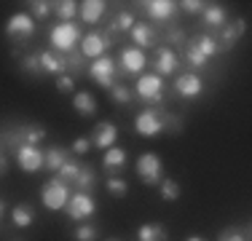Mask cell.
Segmentation results:
<instances>
[{"instance_id": "cell-45", "label": "cell", "mask_w": 252, "mask_h": 241, "mask_svg": "<svg viewBox=\"0 0 252 241\" xmlns=\"http://www.w3.org/2000/svg\"><path fill=\"white\" fill-rule=\"evenodd\" d=\"M188 241H207V239H201V236H190Z\"/></svg>"}, {"instance_id": "cell-15", "label": "cell", "mask_w": 252, "mask_h": 241, "mask_svg": "<svg viewBox=\"0 0 252 241\" xmlns=\"http://www.w3.org/2000/svg\"><path fill=\"white\" fill-rule=\"evenodd\" d=\"M156 70H158V75H172L177 70V54L169 46H161L156 51Z\"/></svg>"}, {"instance_id": "cell-12", "label": "cell", "mask_w": 252, "mask_h": 241, "mask_svg": "<svg viewBox=\"0 0 252 241\" xmlns=\"http://www.w3.org/2000/svg\"><path fill=\"white\" fill-rule=\"evenodd\" d=\"M201 78L199 75H193V72H183V75H177V81H175V91L180 96H199L201 94Z\"/></svg>"}, {"instance_id": "cell-32", "label": "cell", "mask_w": 252, "mask_h": 241, "mask_svg": "<svg viewBox=\"0 0 252 241\" xmlns=\"http://www.w3.org/2000/svg\"><path fill=\"white\" fill-rule=\"evenodd\" d=\"M110 96L118 102V105H129V102L134 99V94H131L126 86H121V83H113L110 86Z\"/></svg>"}, {"instance_id": "cell-31", "label": "cell", "mask_w": 252, "mask_h": 241, "mask_svg": "<svg viewBox=\"0 0 252 241\" xmlns=\"http://www.w3.org/2000/svg\"><path fill=\"white\" fill-rule=\"evenodd\" d=\"M107 193L116 196V198H124L126 193H129V182L121 177H107Z\"/></svg>"}, {"instance_id": "cell-14", "label": "cell", "mask_w": 252, "mask_h": 241, "mask_svg": "<svg viewBox=\"0 0 252 241\" xmlns=\"http://www.w3.org/2000/svg\"><path fill=\"white\" fill-rule=\"evenodd\" d=\"M116 140H118V129L113 123H97V129H94V145H97L99 150H107V148H113L116 145Z\"/></svg>"}, {"instance_id": "cell-13", "label": "cell", "mask_w": 252, "mask_h": 241, "mask_svg": "<svg viewBox=\"0 0 252 241\" xmlns=\"http://www.w3.org/2000/svg\"><path fill=\"white\" fill-rule=\"evenodd\" d=\"M121 67L129 75H137V72L145 70V54L140 48H124L121 51Z\"/></svg>"}, {"instance_id": "cell-30", "label": "cell", "mask_w": 252, "mask_h": 241, "mask_svg": "<svg viewBox=\"0 0 252 241\" xmlns=\"http://www.w3.org/2000/svg\"><path fill=\"white\" fill-rule=\"evenodd\" d=\"M46 137V131L40 126H25L22 129V145H38Z\"/></svg>"}, {"instance_id": "cell-42", "label": "cell", "mask_w": 252, "mask_h": 241, "mask_svg": "<svg viewBox=\"0 0 252 241\" xmlns=\"http://www.w3.org/2000/svg\"><path fill=\"white\" fill-rule=\"evenodd\" d=\"M22 67L30 70V72H38L40 70V62H38V57H25L22 59Z\"/></svg>"}, {"instance_id": "cell-29", "label": "cell", "mask_w": 252, "mask_h": 241, "mask_svg": "<svg viewBox=\"0 0 252 241\" xmlns=\"http://www.w3.org/2000/svg\"><path fill=\"white\" fill-rule=\"evenodd\" d=\"M158 185H161V198H164V201H177V198H180V185L172 177L161 180Z\"/></svg>"}, {"instance_id": "cell-33", "label": "cell", "mask_w": 252, "mask_h": 241, "mask_svg": "<svg viewBox=\"0 0 252 241\" xmlns=\"http://www.w3.org/2000/svg\"><path fill=\"white\" fill-rule=\"evenodd\" d=\"M75 11H78V3H73V0L57 3V14H59V19H62V22H70L75 16Z\"/></svg>"}, {"instance_id": "cell-28", "label": "cell", "mask_w": 252, "mask_h": 241, "mask_svg": "<svg viewBox=\"0 0 252 241\" xmlns=\"http://www.w3.org/2000/svg\"><path fill=\"white\" fill-rule=\"evenodd\" d=\"M185 59H188V62L193 64L196 70L207 67V62H209V59L204 57V54L199 51V48H196V43H193V40H190V43H188V48H185Z\"/></svg>"}, {"instance_id": "cell-44", "label": "cell", "mask_w": 252, "mask_h": 241, "mask_svg": "<svg viewBox=\"0 0 252 241\" xmlns=\"http://www.w3.org/2000/svg\"><path fill=\"white\" fill-rule=\"evenodd\" d=\"M3 169H5V158L0 155V172H3Z\"/></svg>"}, {"instance_id": "cell-20", "label": "cell", "mask_w": 252, "mask_h": 241, "mask_svg": "<svg viewBox=\"0 0 252 241\" xmlns=\"http://www.w3.org/2000/svg\"><path fill=\"white\" fill-rule=\"evenodd\" d=\"M105 5L107 3H102V0H86L83 8H81L83 22H86V24H97L102 19V14H105Z\"/></svg>"}, {"instance_id": "cell-10", "label": "cell", "mask_w": 252, "mask_h": 241, "mask_svg": "<svg viewBox=\"0 0 252 241\" xmlns=\"http://www.w3.org/2000/svg\"><path fill=\"white\" fill-rule=\"evenodd\" d=\"M5 32H8V38H30V35L35 32V22L32 16L27 14H14L5 24Z\"/></svg>"}, {"instance_id": "cell-37", "label": "cell", "mask_w": 252, "mask_h": 241, "mask_svg": "<svg viewBox=\"0 0 252 241\" xmlns=\"http://www.w3.org/2000/svg\"><path fill=\"white\" fill-rule=\"evenodd\" d=\"M57 89H59L62 94H70V91H75V81H73L70 75H59V78H57Z\"/></svg>"}, {"instance_id": "cell-46", "label": "cell", "mask_w": 252, "mask_h": 241, "mask_svg": "<svg viewBox=\"0 0 252 241\" xmlns=\"http://www.w3.org/2000/svg\"><path fill=\"white\" fill-rule=\"evenodd\" d=\"M3 212H5V204H3V201H0V217H3Z\"/></svg>"}, {"instance_id": "cell-18", "label": "cell", "mask_w": 252, "mask_h": 241, "mask_svg": "<svg viewBox=\"0 0 252 241\" xmlns=\"http://www.w3.org/2000/svg\"><path fill=\"white\" fill-rule=\"evenodd\" d=\"M137 241H166V228L161 222H145L137 228Z\"/></svg>"}, {"instance_id": "cell-1", "label": "cell", "mask_w": 252, "mask_h": 241, "mask_svg": "<svg viewBox=\"0 0 252 241\" xmlns=\"http://www.w3.org/2000/svg\"><path fill=\"white\" fill-rule=\"evenodd\" d=\"M166 118L164 116V110H142V113H137V118H134V129L140 131L142 137H158L161 131H164V126H166Z\"/></svg>"}, {"instance_id": "cell-5", "label": "cell", "mask_w": 252, "mask_h": 241, "mask_svg": "<svg viewBox=\"0 0 252 241\" xmlns=\"http://www.w3.org/2000/svg\"><path fill=\"white\" fill-rule=\"evenodd\" d=\"M64 209H67L70 220H89V217L94 214V209H97V204H94V198L89 196V193L78 190L75 196H70V201Z\"/></svg>"}, {"instance_id": "cell-2", "label": "cell", "mask_w": 252, "mask_h": 241, "mask_svg": "<svg viewBox=\"0 0 252 241\" xmlns=\"http://www.w3.org/2000/svg\"><path fill=\"white\" fill-rule=\"evenodd\" d=\"M40 198H43V207H49L51 212L64 209L67 201H70L67 182H62V180H49V182L43 185V190H40Z\"/></svg>"}, {"instance_id": "cell-36", "label": "cell", "mask_w": 252, "mask_h": 241, "mask_svg": "<svg viewBox=\"0 0 252 241\" xmlns=\"http://www.w3.org/2000/svg\"><path fill=\"white\" fill-rule=\"evenodd\" d=\"M131 27H134V16H131L129 11H121L118 19H116V30H131Z\"/></svg>"}, {"instance_id": "cell-40", "label": "cell", "mask_w": 252, "mask_h": 241, "mask_svg": "<svg viewBox=\"0 0 252 241\" xmlns=\"http://www.w3.org/2000/svg\"><path fill=\"white\" fill-rule=\"evenodd\" d=\"M32 14H35V16H38V19H46V16H49V14H51V8H49V3H40V0H38V3H32Z\"/></svg>"}, {"instance_id": "cell-19", "label": "cell", "mask_w": 252, "mask_h": 241, "mask_svg": "<svg viewBox=\"0 0 252 241\" xmlns=\"http://www.w3.org/2000/svg\"><path fill=\"white\" fill-rule=\"evenodd\" d=\"M102 164H105V169H107V172H113V174L121 172L124 164H126V150L124 148H107Z\"/></svg>"}, {"instance_id": "cell-6", "label": "cell", "mask_w": 252, "mask_h": 241, "mask_svg": "<svg viewBox=\"0 0 252 241\" xmlns=\"http://www.w3.org/2000/svg\"><path fill=\"white\" fill-rule=\"evenodd\" d=\"M16 161H19V166L25 169V172L32 174L43 166V150H40L38 145H19V148H16Z\"/></svg>"}, {"instance_id": "cell-34", "label": "cell", "mask_w": 252, "mask_h": 241, "mask_svg": "<svg viewBox=\"0 0 252 241\" xmlns=\"http://www.w3.org/2000/svg\"><path fill=\"white\" fill-rule=\"evenodd\" d=\"M75 241H97V228L94 225H81L75 231Z\"/></svg>"}, {"instance_id": "cell-43", "label": "cell", "mask_w": 252, "mask_h": 241, "mask_svg": "<svg viewBox=\"0 0 252 241\" xmlns=\"http://www.w3.org/2000/svg\"><path fill=\"white\" fill-rule=\"evenodd\" d=\"M172 40H175V43H180V40H183V32H180V30H175V32H172Z\"/></svg>"}, {"instance_id": "cell-4", "label": "cell", "mask_w": 252, "mask_h": 241, "mask_svg": "<svg viewBox=\"0 0 252 241\" xmlns=\"http://www.w3.org/2000/svg\"><path fill=\"white\" fill-rule=\"evenodd\" d=\"M51 43L57 51H62V54H70L73 51V46L78 43V27L73 22H62V24H57V27L51 30Z\"/></svg>"}, {"instance_id": "cell-3", "label": "cell", "mask_w": 252, "mask_h": 241, "mask_svg": "<svg viewBox=\"0 0 252 241\" xmlns=\"http://www.w3.org/2000/svg\"><path fill=\"white\" fill-rule=\"evenodd\" d=\"M137 174L142 185H158L161 182V158L158 153H142L137 158Z\"/></svg>"}, {"instance_id": "cell-47", "label": "cell", "mask_w": 252, "mask_h": 241, "mask_svg": "<svg viewBox=\"0 0 252 241\" xmlns=\"http://www.w3.org/2000/svg\"><path fill=\"white\" fill-rule=\"evenodd\" d=\"M0 155H3V150H0Z\"/></svg>"}, {"instance_id": "cell-24", "label": "cell", "mask_w": 252, "mask_h": 241, "mask_svg": "<svg viewBox=\"0 0 252 241\" xmlns=\"http://www.w3.org/2000/svg\"><path fill=\"white\" fill-rule=\"evenodd\" d=\"M244 27H247L244 19H236V22L228 24V27H223V46H233V43H236V40L244 35Z\"/></svg>"}, {"instance_id": "cell-11", "label": "cell", "mask_w": 252, "mask_h": 241, "mask_svg": "<svg viewBox=\"0 0 252 241\" xmlns=\"http://www.w3.org/2000/svg\"><path fill=\"white\" fill-rule=\"evenodd\" d=\"M38 62H40V70L49 72V75H57V78L64 75V67H67V59L59 51H43L38 57Z\"/></svg>"}, {"instance_id": "cell-35", "label": "cell", "mask_w": 252, "mask_h": 241, "mask_svg": "<svg viewBox=\"0 0 252 241\" xmlns=\"http://www.w3.org/2000/svg\"><path fill=\"white\" fill-rule=\"evenodd\" d=\"M75 185H78V188H92V185H94V172H92V169H83L81 166V174H78V177H75Z\"/></svg>"}, {"instance_id": "cell-38", "label": "cell", "mask_w": 252, "mask_h": 241, "mask_svg": "<svg viewBox=\"0 0 252 241\" xmlns=\"http://www.w3.org/2000/svg\"><path fill=\"white\" fill-rule=\"evenodd\" d=\"M180 5H183L185 14H201V11H204L201 0H185V3H180Z\"/></svg>"}, {"instance_id": "cell-7", "label": "cell", "mask_w": 252, "mask_h": 241, "mask_svg": "<svg viewBox=\"0 0 252 241\" xmlns=\"http://www.w3.org/2000/svg\"><path fill=\"white\" fill-rule=\"evenodd\" d=\"M89 75H92L94 81L99 83V86L110 89L113 83H116V64H113L110 57H99V59H94V64H92V70H89Z\"/></svg>"}, {"instance_id": "cell-22", "label": "cell", "mask_w": 252, "mask_h": 241, "mask_svg": "<svg viewBox=\"0 0 252 241\" xmlns=\"http://www.w3.org/2000/svg\"><path fill=\"white\" fill-rule=\"evenodd\" d=\"M11 220H14L16 228H30L35 220V212L27 207V204H19V207H14V212H11Z\"/></svg>"}, {"instance_id": "cell-41", "label": "cell", "mask_w": 252, "mask_h": 241, "mask_svg": "<svg viewBox=\"0 0 252 241\" xmlns=\"http://www.w3.org/2000/svg\"><path fill=\"white\" fill-rule=\"evenodd\" d=\"M89 148H92V142L83 140V137L73 142V153H75V155H86V153H89Z\"/></svg>"}, {"instance_id": "cell-23", "label": "cell", "mask_w": 252, "mask_h": 241, "mask_svg": "<svg viewBox=\"0 0 252 241\" xmlns=\"http://www.w3.org/2000/svg\"><path fill=\"white\" fill-rule=\"evenodd\" d=\"M201 16H204V24H207V27H220V24L225 22L223 5H204Z\"/></svg>"}, {"instance_id": "cell-39", "label": "cell", "mask_w": 252, "mask_h": 241, "mask_svg": "<svg viewBox=\"0 0 252 241\" xmlns=\"http://www.w3.org/2000/svg\"><path fill=\"white\" fill-rule=\"evenodd\" d=\"M218 241H247V239H244L242 233L236 231V228H228V231L220 233V239H218Z\"/></svg>"}, {"instance_id": "cell-17", "label": "cell", "mask_w": 252, "mask_h": 241, "mask_svg": "<svg viewBox=\"0 0 252 241\" xmlns=\"http://www.w3.org/2000/svg\"><path fill=\"white\" fill-rule=\"evenodd\" d=\"M73 107L78 110V116H83V118H92L94 113H97V99H94L89 91H78L73 96Z\"/></svg>"}, {"instance_id": "cell-9", "label": "cell", "mask_w": 252, "mask_h": 241, "mask_svg": "<svg viewBox=\"0 0 252 241\" xmlns=\"http://www.w3.org/2000/svg\"><path fill=\"white\" fill-rule=\"evenodd\" d=\"M107 46H110V38H105V35H99V32H89L86 38L81 40V54L89 59H99V57H105Z\"/></svg>"}, {"instance_id": "cell-21", "label": "cell", "mask_w": 252, "mask_h": 241, "mask_svg": "<svg viewBox=\"0 0 252 241\" xmlns=\"http://www.w3.org/2000/svg\"><path fill=\"white\" fill-rule=\"evenodd\" d=\"M129 35H131V40H134L140 48H148L153 43V30H151V24H134V27L129 30Z\"/></svg>"}, {"instance_id": "cell-25", "label": "cell", "mask_w": 252, "mask_h": 241, "mask_svg": "<svg viewBox=\"0 0 252 241\" xmlns=\"http://www.w3.org/2000/svg\"><path fill=\"white\" fill-rule=\"evenodd\" d=\"M64 164V150L62 148H49L43 153V166L51 169V172H59V166Z\"/></svg>"}, {"instance_id": "cell-26", "label": "cell", "mask_w": 252, "mask_h": 241, "mask_svg": "<svg viewBox=\"0 0 252 241\" xmlns=\"http://www.w3.org/2000/svg\"><path fill=\"white\" fill-rule=\"evenodd\" d=\"M59 177H62V182H75V177L81 174V164L78 161H73V158H64V164L59 166Z\"/></svg>"}, {"instance_id": "cell-16", "label": "cell", "mask_w": 252, "mask_h": 241, "mask_svg": "<svg viewBox=\"0 0 252 241\" xmlns=\"http://www.w3.org/2000/svg\"><path fill=\"white\" fill-rule=\"evenodd\" d=\"M145 11L151 14V19H169V16H175L177 11V3H172V0H151V3H145Z\"/></svg>"}, {"instance_id": "cell-27", "label": "cell", "mask_w": 252, "mask_h": 241, "mask_svg": "<svg viewBox=\"0 0 252 241\" xmlns=\"http://www.w3.org/2000/svg\"><path fill=\"white\" fill-rule=\"evenodd\" d=\"M193 43H196V48H199V51H201L207 59L218 54V43H215V38H212V35H196V38H193Z\"/></svg>"}, {"instance_id": "cell-48", "label": "cell", "mask_w": 252, "mask_h": 241, "mask_svg": "<svg viewBox=\"0 0 252 241\" xmlns=\"http://www.w3.org/2000/svg\"><path fill=\"white\" fill-rule=\"evenodd\" d=\"M110 241H116V239H110Z\"/></svg>"}, {"instance_id": "cell-8", "label": "cell", "mask_w": 252, "mask_h": 241, "mask_svg": "<svg viewBox=\"0 0 252 241\" xmlns=\"http://www.w3.org/2000/svg\"><path fill=\"white\" fill-rule=\"evenodd\" d=\"M137 94H140L142 99L161 102L164 99V81H161V75H140V81H137Z\"/></svg>"}]
</instances>
